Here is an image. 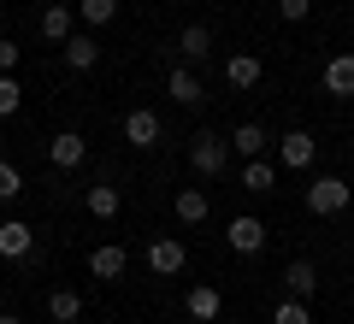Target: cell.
I'll return each instance as SVG.
<instances>
[{
  "instance_id": "6da1fadb",
  "label": "cell",
  "mask_w": 354,
  "mask_h": 324,
  "mask_svg": "<svg viewBox=\"0 0 354 324\" xmlns=\"http://www.w3.org/2000/svg\"><path fill=\"white\" fill-rule=\"evenodd\" d=\"M189 165L201 177H218L230 165V136H218V130H195V136H189Z\"/></svg>"
},
{
  "instance_id": "7a4b0ae2",
  "label": "cell",
  "mask_w": 354,
  "mask_h": 324,
  "mask_svg": "<svg viewBox=\"0 0 354 324\" xmlns=\"http://www.w3.org/2000/svg\"><path fill=\"white\" fill-rule=\"evenodd\" d=\"M348 200H354V189L342 183V177H313L307 183V212H319V218H337V212H348Z\"/></svg>"
},
{
  "instance_id": "3957f363",
  "label": "cell",
  "mask_w": 354,
  "mask_h": 324,
  "mask_svg": "<svg viewBox=\"0 0 354 324\" xmlns=\"http://www.w3.org/2000/svg\"><path fill=\"white\" fill-rule=\"evenodd\" d=\"M160 136H165V124H160V113H153V106L124 113V142H130V148H160Z\"/></svg>"
},
{
  "instance_id": "277c9868",
  "label": "cell",
  "mask_w": 354,
  "mask_h": 324,
  "mask_svg": "<svg viewBox=\"0 0 354 324\" xmlns=\"http://www.w3.org/2000/svg\"><path fill=\"white\" fill-rule=\"evenodd\" d=\"M183 265H189V248H183L177 236H153V242H148V271H160V277H177Z\"/></svg>"
},
{
  "instance_id": "5b68a950",
  "label": "cell",
  "mask_w": 354,
  "mask_h": 324,
  "mask_svg": "<svg viewBox=\"0 0 354 324\" xmlns=\"http://www.w3.org/2000/svg\"><path fill=\"white\" fill-rule=\"evenodd\" d=\"M313 160H319V142L307 136V130H290V136H278V165H283V171H307Z\"/></svg>"
},
{
  "instance_id": "8992f818",
  "label": "cell",
  "mask_w": 354,
  "mask_h": 324,
  "mask_svg": "<svg viewBox=\"0 0 354 324\" xmlns=\"http://www.w3.org/2000/svg\"><path fill=\"white\" fill-rule=\"evenodd\" d=\"M59 59L71 65V71H95V65H101V41L88 36V30H71V36L59 41Z\"/></svg>"
},
{
  "instance_id": "52a82bcc",
  "label": "cell",
  "mask_w": 354,
  "mask_h": 324,
  "mask_svg": "<svg viewBox=\"0 0 354 324\" xmlns=\"http://www.w3.org/2000/svg\"><path fill=\"white\" fill-rule=\"evenodd\" d=\"M48 160H53V171H77V165L88 160V142L77 136V130H59V136L48 142Z\"/></svg>"
},
{
  "instance_id": "ba28073f",
  "label": "cell",
  "mask_w": 354,
  "mask_h": 324,
  "mask_svg": "<svg viewBox=\"0 0 354 324\" xmlns=\"http://www.w3.org/2000/svg\"><path fill=\"white\" fill-rule=\"evenodd\" d=\"M225 242H230V254H260L266 248V225L242 212V218H230V225H225Z\"/></svg>"
},
{
  "instance_id": "9c48e42d",
  "label": "cell",
  "mask_w": 354,
  "mask_h": 324,
  "mask_svg": "<svg viewBox=\"0 0 354 324\" xmlns=\"http://www.w3.org/2000/svg\"><path fill=\"white\" fill-rule=\"evenodd\" d=\"M183 312H189L195 324H218V312H225V295H218L213 283H195L189 295H183Z\"/></svg>"
},
{
  "instance_id": "30bf717a",
  "label": "cell",
  "mask_w": 354,
  "mask_h": 324,
  "mask_svg": "<svg viewBox=\"0 0 354 324\" xmlns=\"http://www.w3.org/2000/svg\"><path fill=\"white\" fill-rule=\"evenodd\" d=\"M30 254H36V230L24 218H6L0 225V260H30Z\"/></svg>"
},
{
  "instance_id": "8fae6325",
  "label": "cell",
  "mask_w": 354,
  "mask_h": 324,
  "mask_svg": "<svg viewBox=\"0 0 354 324\" xmlns=\"http://www.w3.org/2000/svg\"><path fill=\"white\" fill-rule=\"evenodd\" d=\"M325 95L354 100V53H330L325 59Z\"/></svg>"
},
{
  "instance_id": "7c38bea8",
  "label": "cell",
  "mask_w": 354,
  "mask_h": 324,
  "mask_svg": "<svg viewBox=\"0 0 354 324\" xmlns=\"http://www.w3.org/2000/svg\"><path fill=\"white\" fill-rule=\"evenodd\" d=\"M124 265H130V254L118 248V242H101V248L88 254V271L101 277V283H118V277H124Z\"/></svg>"
},
{
  "instance_id": "4fadbf2b",
  "label": "cell",
  "mask_w": 354,
  "mask_h": 324,
  "mask_svg": "<svg viewBox=\"0 0 354 324\" xmlns=\"http://www.w3.org/2000/svg\"><path fill=\"white\" fill-rule=\"evenodd\" d=\"M260 77H266L260 53H230V59H225V83L230 88H260Z\"/></svg>"
},
{
  "instance_id": "5bb4252c",
  "label": "cell",
  "mask_w": 354,
  "mask_h": 324,
  "mask_svg": "<svg viewBox=\"0 0 354 324\" xmlns=\"http://www.w3.org/2000/svg\"><path fill=\"white\" fill-rule=\"evenodd\" d=\"M165 95H171L177 106H201V100H207V88H201V77H195L189 65H177V71L165 77Z\"/></svg>"
},
{
  "instance_id": "9a60e30c",
  "label": "cell",
  "mask_w": 354,
  "mask_h": 324,
  "mask_svg": "<svg viewBox=\"0 0 354 324\" xmlns=\"http://www.w3.org/2000/svg\"><path fill=\"white\" fill-rule=\"evenodd\" d=\"M266 148H272L266 124H236V130H230V153H242V160H260Z\"/></svg>"
},
{
  "instance_id": "2e32d148",
  "label": "cell",
  "mask_w": 354,
  "mask_h": 324,
  "mask_svg": "<svg viewBox=\"0 0 354 324\" xmlns=\"http://www.w3.org/2000/svg\"><path fill=\"white\" fill-rule=\"evenodd\" d=\"M177 218L183 225H207V212H213V200H207V189H177Z\"/></svg>"
},
{
  "instance_id": "e0dca14e",
  "label": "cell",
  "mask_w": 354,
  "mask_h": 324,
  "mask_svg": "<svg viewBox=\"0 0 354 324\" xmlns=\"http://www.w3.org/2000/svg\"><path fill=\"white\" fill-rule=\"evenodd\" d=\"M283 283H290L295 301H307V295L319 289V265H313V260H290V265H283Z\"/></svg>"
},
{
  "instance_id": "ac0fdd59",
  "label": "cell",
  "mask_w": 354,
  "mask_h": 324,
  "mask_svg": "<svg viewBox=\"0 0 354 324\" xmlns=\"http://www.w3.org/2000/svg\"><path fill=\"white\" fill-rule=\"evenodd\" d=\"M242 189H248V195H272V189H278V165L242 160Z\"/></svg>"
},
{
  "instance_id": "d6986e66",
  "label": "cell",
  "mask_w": 354,
  "mask_h": 324,
  "mask_svg": "<svg viewBox=\"0 0 354 324\" xmlns=\"http://www.w3.org/2000/svg\"><path fill=\"white\" fill-rule=\"evenodd\" d=\"M83 207L95 212V218H118V212H124V195H118L113 183H95V189L83 195Z\"/></svg>"
},
{
  "instance_id": "ffe728a7",
  "label": "cell",
  "mask_w": 354,
  "mask_h": 324,
  "mask_svg": "<svg viewBox=\"0 0 354 324\" xmlns=\"http://www.w3.org/2000/svg\"><path fill=\"white\" fill-rule=\"evenodd\" d=\"M48 318L53 324H77L83 318V295H77V289H53L48 295Z\"/></svg>"
},
{
  "instance_id": "44dd1931",
  "label": "cell",
  "mask_w": 354,
  "mask_h": 324,
  "mask_svg": "<svg viewBox=\"0 0 354 324\" xmlns=\"http://www.w3.org/2000/svg\"><path fill=\"white\" fill-rule=\"evenodd\" d=\"M71 30H77V12H71V6H59V0H53L48 12H41V36H48V41H65V36H71Z\"/></svg>"
},
{
  "instance_id": "7402d4cb",
  "label": "cell",
  "mask_w": 354,
  "mask_h": 324,
  "mask_svg": "<svg viewBox=\"0 0 354 324\" xmlns=\"http://www.w3.org/2000/svg\"><path fill=\"white\" fill-rule=\"evenodd\" d=\"M77 18H83L88 30H106L118 18V0H77Z\"/></svg>"
},
{
  "instance_id": "603a6c76",
  "label": "cell",
  "mask_w": 354,
  "mask_h": 324,
  "mask_svg": "<svg viewBox=\"0 0 354 324\" xmlns=\"http://www.w3.org/2000/svg\"><path fill=\"white\" fill-rule=\"evenodd\" d=\"M177 53H183V59H207V53H213V36H207L201 24H189L183 36H177Z\"/></svg>"
},
{
  "instance_id": "cb8c5ba5",
  "label": "cell",
  "mask_w": 354,
  "mask_h": 324,
  "mask_svg": "<svg viewBox=\"0 0 354 324\" xmlns=\"http://www.w3.org/2000/svg\"><path fill=\"white\" fill-rule=\"evenodd\" d=\"M18 106H24V88H18L12 71H0V118H12Z\"/></svg>"
},
{
  "instance_id": "d4e9b609",
  "label": "cell",
  "mask_w": 354,
  "mask_h": 324,
  "mask_svg": "<svg viewBox=\"0 0 354 324\" xmlns=\"http://www.w3.org/2000/svg\"><path fill=\"white\" fill-rule=\"evenodd\" d=\"M272 324H313V312H307V301H278V312H272Z\"/></svg>"
},
{
  "instance_id": "484cf974",
  "label": "cell",
  "mask_w": 354,
  "mask_h": 324,
  "mask_svg": "<svg viewBox=\"0 0 354 324\" xmlns=\"http://www.w3.org/2000/svg\"><path fill=\"white\" fill-rule=\"evenodd\" d=\"M18 195H24V171L12 160H0V200H18Z\"/></svg>"
},
{
  "instance_id": "4316f807",
  "label": "cell",
  "mask_w": 354,
  "mask_h": 324,
  "mask_svg": "<svg viewBox=\"0 0 354 324\" xmlns=\"http://www.w3.org/2000/svg\"><path fill=\"white\" fill-rule=\"evenodd\" d=\"M307 12H313V0H278V18H283V24H307Z\"/></svg>"
},
{
  "instance_id": "83f0119b",
  "label": "cell",
  "mask_w": 354,
  "mask_h": 324,
  "mask_svg": "<svg viewBox=\"0 0 354 324\" xmlns=\"http://www.w3.org/2000/svg\"><path fill=\"white\" fill-rule=\"evenodd\" d=\"M18 59H24V48L12 36H0V71H18Z\"/></svg>"
},
{
  "instance_id": "f1b7e54d",
  "label": "cell",
  "mask_w": 354,
  "mask_h": 324,
  "mask_svg": "<svg viewBox=\"0 0 354 324\" xmlns=\"http://www.w3.org/2000/svg\"><path fill=\"white\" fill-rule=\"evenodd\" d=\"M0 324H24V318H18V312H0Z\"/></svg>"
}]
</instances>
